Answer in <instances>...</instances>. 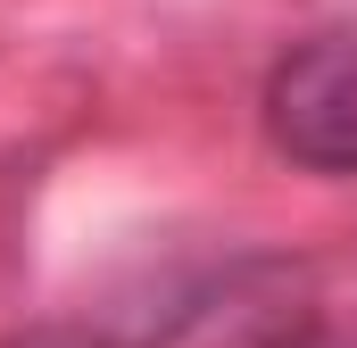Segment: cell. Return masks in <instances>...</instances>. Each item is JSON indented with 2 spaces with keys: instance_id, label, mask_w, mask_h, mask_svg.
<instances>
[{
  "instance_id": "obj_1",
  "label": "cell",
  "mask_w": 357,
  "mask_h": 348,
  "mask_svg": "<svg viewBox=\"0 0 357 348\" xmlns=\"http://www.w3.org/2000/svg\"><path fill=\"white\" fill-rule=\"evenodd\" d=\"M91 348H324V307L299 265L241 258L208 282H191L183 299H167L150 324Z\"/></svg>"
},
{
  "instance_id": "obj_2",
  "label": "cell",
  "mask_w": 357,
  "mask_h": 348,
  "mask_svg": "<svg viewBox=\"0 0 357 348\" xmlns=\"http://www.w3.org/2000/svg\"><path fill=\"white\" fill-rule=\"evenodd\" d=\"M266 141L307 174H357V25L307 33L274 58Z\"/></svg>"
},
{
  "instance_id": "obj_3",
  "label": "cell",
  "mask_w": 357,
  "mask_h": 348,
  "mask_svg": "<svg viewBox=\"0 0 357 348\" xmlns=\"http://www.w3.org/2000/svg\"><path fill=\"white\" fill-rule=\"evenodd\" d=\"M8 348H84L75 332H25V340H8Z\"/></svg>"
}]
</instances>
